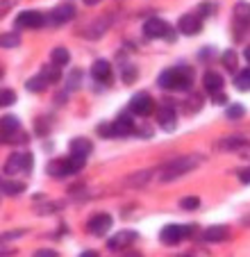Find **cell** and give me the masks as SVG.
<instances>
[{
  "instance_id": "obj_38",
  "label": "cell",
  "mask_w": 250,
  "mask_h": 257,
  "mask_svg": "<svg viewBox=\"0 0 250 257\" xmlns=\"http://www.w3.org/2000/svg\"><path fill=\"white\" fill-rule=\"evenodd\" d=\"M187 102H189V105H187V112H196L198 107L202 105V98H200V96H191Z\"/></svg>"
},
{
  "instance_id": "obj_21",
  "label": "cell",
  "mask_w": 250,
  "mask_h": 257,
  "mask_svg": "<svg viewBox=\"0 0 250 257\" xmlns=\"http://www.w3.org/2000/svg\"><path fill=\"white\" fill-rule=\"evenodd\" d=\"M48 78H46L44 73H39V75H34V78H30L28 80V91H37V93H41V91H46V87H48Z\"/></svg>"
},
{
  "instance_id": "obj_24",
  "label": "cell",
  "mask_w": 250,
  "mask_h": 257,
  "mask_svg": "<svg viewBox=\"0 0 250 257\" xmlns=\"http://www.w3.org/2000/svg\"><path fill=\"white\" fill-rule=\"evenodd\" d=\"M50 59H53V64H57V66H66L71 55H68V50L64 48V46H57V48H53V53H50Z\"/></svg>"
},
{
  "instance_id": "obj_27",
  "label": "cell",
  "mask_w": 250,
  "mask_h": 257,
  "mask_svg": "<svg viewBox=\"0 0 250 257\" xmlns=\"http://www.w3.org/2000/svg\"><path fill=\"white\" fill-rule=\"evenodd\" d=\"M0 46H3V48H19V46H21V37H19V32L3 34V37H0Z\"/></svg>"
},
{
  "instance_id": "obj_1",
  "label": "cell",
  "mask_w": 250,
  "mask_h": 257,
  "mask_svg": "<svg viewBox=\"0 0 250 257\" xmlns=\"http://www.w3.org/2000/svg\"><path fill=\"white\" fill-rule=\"evenodd\" d=\"M157 84L162 89H189L193 84V71L189 66H173L169 71H164L157 78Z\"/></svg>"
},
{
  "instance_id": "obj_17",
  "label": "cell",
  "mask_w": 250,
  "mask_h": 257,
  "mask_svg": "<svg viewBox=\"0 0 250 257\" xmlns=\"http://www.w3.org/2000/svg\"><path fill=\"white\" fill-rule=\"evenodd\" d=\"M202 84H205L207 91H223V75H218L216 71H207L205 78H202Z\"/></svg>"
},
{
  "instance_id": "obj_34",
  "label": "cell",
  "mask_w": 250,
  "mask_h": 257,
  "mask_svg": "<svg viewBox=\"0 0 250 257\" xmlns=\"http://www.w3.org/2000/svg\"><path fill=\"white\" fill-rule=\"evenodd\" d=\"M16 100V93L12 91V89H3V91H0V105H12V102Z\"/></svg>"
},
{
  "instance_id": "obj_35",
  "label": "cell",
  "mask_w": 250,
  "mask_h": 257,
  "mask_svg": "<svg viewBox=\"0 0 250 257\" xmlns=\"http://www.w3.org/2000/svg\"><path fill=\"white\" fill-rule=\"evenodd\" d=\"M180 207H182V209H196V207H200V198H196V196H189V198H182Z\"/></svg>"
},
{
  "instance_id": "obj_12",
  "label": "cell",
  "mask_w": 250,
  "mask_h": 257,
  "mask_svg": "<svg viewBox=\"0 0 250 257\" xmlns=\"http://www.w3.org/2000/svg\"><path fill=\"white\" fill-rule=\"evenodd\" d=\"M91 78L98 80V82H111V66L105 59H98L91 66Z\"/></svg>"
},
{
  "instance_id": "obj_18",
  "label": "cell",
  "mask_w": 250,
  "mask_h": 257,
  "mask_svg": "<svg viewBox=\"0 0 250 257\" xmlns=\"http://www.w3.org/2000/svg\"><path fill=\"white\" fill-rule=\"evenodd\" d=\"M227 228L225 225H212V228H207L205 232H202V239L205 241H223V239H227Z\"/></svg>"
},
{
  "instance_id": "obj_23",
  "label": "cell",
  "mask_w": 250,
  "mask_h": 257,
  "mask_svg": "<svg viewBox=\"0 0 250 257\" xmlns=\"http://www.w3.org/2000/svg\"><path fill=\"white\" fill-rule=\"evenodd\" d=\"M3 191L7 196H19L25 191V182H19V180H5L3 182Z\"/></svg>"
},
{
  "instance_id": "obj_14",
  "label": "cell",
  "mask_w": 250,
  "mask_h": 257,
  "mask_svg": "<svg viewBox=\"0 0 250 257\" xmlns=\"http://www.w3.org/2000/svg\"><path fill=\"white\" fill-rule=\"evenodd\" d=\"M135 239H137L135 230H123V232L114 234V237L109 239V248H114V250H118V248H128V243H132Z\"/></svg>"
},
{
  "instance_id": "obj_13",
  "label": "cell",
  "mask_w": 250,
  "mask_h": 257,
  "mask_svg": "<svg viewBox=\"0 0 250 257\" xmlns=\"http://www.w3.org/2000/svg\"><path fill=\"white\" fill-rule=\"evenodd\" d=\"M46 173L50 175V178H66V175H71V171H68L66 166V160H50L48 164H46Z\"/></svg>"
},
{
  "instance_id": "obj_25",
  "label": "cell",
  "mask_w": 250,
  "mask_h": 257,
  "mask_svg": "<svg viewBox=\"0 0 250 257\" xmlns=\"http://www.w3.org/2000/svg\"><path fill=\"white\" fill-rule=\"evenodd\" d=\"M150 175H153V171H139V173L130 175V178L125 180V185H130V187H141V185H146V182L150 180Z\"/></svg>"
},
{
  "instance_id": "obj_4",
  "label": "cell",
  "mask_w": 250,
  "mask_h": 257,
  "mask_svg": "<svg viewBox=\"0 0 250 257\" xmlns=\"http://www.w3.org/2000/svg\"><path fill=\"white\" fill-rule=\"evenodd\" d=\"M14 25H16V30H37V28H41V25H46V19H44V14L37 10H25L16 16Z\"/></svg>"
},
{
  "instance_id": "obj_16",
  "label": "cell",
  "mask_w": 250,
  "mask_h": 257,
  "mask_svg": "<svg viewBox=\"0 0 250 257\" xmlns=\"http://www.w3.org/2000/svg\"><path fill=\"white\" fill-rule=\"evenodd\" d=\"M234 25H239L241 30L250 25V5L248 3H236L234 5Z\"/></svg>"
},
{
  "instance_id": "obj_44",
  "label": "cell",
  "mask_w": 250,
  "mask_h": 257,
  "mask_svg": "<svg viewBox=\"0 0 250 257\" xmlns=\"http://www.w3.org/2000/svg\"><path fill=\"white\" fill-rule=\"evenodd\" d=\"M96 3H100V0H84V5H96Z\"/></svg>"
},
{
  "instance_id": "obj_29",
  "label": "cell",
  "mask_w": 250,
  "mask_h": 257,
  "mask_svg": "<svg viewBox=\"0 0 250 257\" xmlns=\"http://www.w3.org/2000/svg\"><path fill=\"white\" fill-rule=\"evenodd\" d=\"M3 135H5L7 144H28V135L21 132V127L19 130H14V132H3Z\"/></svg>"
},
{
  "instance_id": "obj_2",
  "label": "cell",
  "mask_w": 250,
  "mask_h": 257,
  "mask_svg": "<svg viewBox=\"0 0 250 257\" xmlns=\"http://www.w3.org/2000/svg\"><path fill=\"white\" fill-rule=\"evenodd\" d=\"M200 166V155H184V157H175L169 164L162 166V182H173L180 175H187L189 171L198 169Z\"/></svg>"
},
{
  "instance_id": "obj_28",
  "label": "cell",
  "mask_w": 250,
  "mask_h": 257,
  "mask_svg": "<svg viewBox=\"0 0 250 257\" xmlns=\"http://www.w3.org/2000/svg\"><path fill=\"white\" fill-rule=\"evenodd\" d=\"M41 73H44L46 78H48L50 84H57L59 78H62V73H59V66H57V64H53V66H44V68H41Z\"/></svg>"
},
{
  "instance_id": "obj_36",
  "label": "cell",
  "mask_w": 250,
  "mask_h": 257,
  "mask_svg": "<svg viewBox=\"0 0 250 257\" xmlns=\"http://www.w3.org/2000/svg\"><path fill=\"white\" fill-rule=\"evenodd\" d=\"M245 114V109L241 105H232V107H227V118H241Z\"/></svg>"
},
{
  "instance_id": "obj_42",
  "label": "cell",
  "mask_w": 250,
  "mask_h": 257,
  "mask_svg": "<svg viewBox=\"0 0 250 257\" xmlns=\"http://www.w3.org/2000/svg\"><path fill=\"white\" fill-rule=\"evenodd\" d=\"M34 255H37V257H55L57 252H55V250H37Z\"/></svg>"
},
{
  "instance_id": "obj_15",
  "label": "cell",
  "mask_w": 250,
  "mask_h": 257,
  "mask_svg": "<svg viewBox=\"0 0 250 257\" xmlns=\"http://www.w3.org/2000/svg\"><path fill=\"white\" fill-rule=\"evenodd\" d=\"M111 123H114V139L116 137H128L135 132V121H132L130 116H118Z\"/></svg>"
},
{
  "instance_id": "obj_9",
  "label": "cell",
  "mask_w": 250,
  "mask_h": 257,
  "mask_svg": "<svg viewBox=\"0 0 250 257\" xmlns=\"http://www.w3.org/2000/svg\"><path fill=\"white\" fill-rule=\"evenodd\" d=\"M169 23L166 21H162V19H148L144 23V34L148 37V39H159V37H166L169 34ZM171 37V34H169ZM173 39V37H171Z\"/></svg>"
},
{
  "instance_id": "obj_45",
  "label": "cell",
  "mask_w": 250,
  "mask_h": 257,
  "mask_svg": "<svg viewBox=\"0 0 250 257\" xmlns=\"http://www.w3.org/2000/svg\"><path fill=\"white\" fill-rule=\"evenodd\" d=\"M245 59H248V64H250V46L245 48Z\"/></svg>"
},
{
  "instance_id": "obj_3",
  "label": "cell",
  "mask_w": 250,
  "mask_h": 257,
  "mask_svg": "<svg viewBox=\"0 0 250 257\" xmlns=\"http://www.w3.org/2000/svg\"><path fill=\"white\" fill-rule=\"evenodd\" d=\"M32 171V155L30 153H14L5 164L7 175H19V173H30Z\"/></svg>"
},
{
  "instance_id": "obj_41",
  "label": "cell",
  "mask_w": 250,
  "mask_h": 257,
  "mask_svg": "<svg viewBox=\"0 0 250 257\" xmlns=\"http://www.w3.org/2000/svg\"><path fill=\"white\" fill-rule=\"evenodd\" d=\"M239 178H241V182H243V185H250V169H243V171H241Z\"/></svg>"
},
{
  "instance_id": "obj_11",
  "label": "cell",
  "mask_w": 250,
  "mask_h": 257,
  "mask_svg": "<svg viewBox=\"0 0 250 257\" xmlns=\"http://www.w3.org/2000/svg\"><path fill=\"white\" fill-rule=\"evenodd\" d=\"M73 16H75V7H73L71 3H64V5H59L57 10H53V14H50V19H46V23L62 25V23H66V21H71Z\"/></svg>"
},
{
  "instance_id": "obj_31",
  "label": "cell",
  "mask_w": 250,
  "mask_h": 257,
  "mask_svg": "<svg viewBox=\"0 0 250 257\" xmlns=\"http://www.w3.org/2000/svg\"><path fill=\"white\" fill-rule=\"evenodd\" d=\"M21 127V121L16 116H3V132H14Z\"/></svg>"
},
{
  "instance_id": "obj_8",
  "label": "cell",
  "mask_w": 250,
  "mask_h": 257,
  "mask_svg": "<svg viewBox=\"0 0 250 257\" xmlns=\"http://www.w3.org/2000/svg\"><path fill=\"white\" fill-rule=\"evenodd\" d=\"M87 228L93 237H105V234L111 230V216L109 214H96L93 218H89Z\"/></svg>"
},
{
  "instance_id": "obj_40",
  "label": "cell",
  "mask_w": 250,
  "mask_h": 257,
  "mask_svg": "<svg viewBox=\"0 0 250 257\" xmlns=\"http://www.w3.org/2000/svg\"><path fill=\"white\" fill-rule=\"evenodd\" d=\"M236 153H239V157H243V160H250V144L245 141V144H241L239 148H236Z\"/></svg>"
},
{
  "instance_id": "obj_39",
  "label": "cell",
  "mask_w": 250,
  "mask_h": 257,
  "mask_svg": "<svg viewBox=\"0 0 250 257\" xmlns=\"http://www.w3.org/2000/svg\"><path fill=\"white\" fill-rule=\"evenodd\" d=\"M212 102H214V105H225V102H227V96H225L223 91H214V93H212Z\"/></svg>"
},
{
  "instance_id": "obj_22",
  "label": "cell",
  "mask_w": 250,
  "mask_h": 257,
  "mask_svg": "<svg viewBox=\"0 0 250 257\" xmlns=\"http://www.w3.org/2000/svg\"><path fill=\"white\" fill-rule=\"evenodd\" d=\"M64 160H66V166H68V171H71V175L84 169V155H80V153H71V157H64Z\"/></svg>"
},
{
  "instance_id": "obj_33",
  "label": "cell",
  "mask_w": 250,
  "mask_h": 257,
  "mask_svg": "<svg viewBox=\"0 0 250 257\" xmlns=\"http://www.w3.org/2000/svg\"><path fill=\"white\" fill-rule=\"evenodd\" d=\"M137 75H139L137 66H125V68H123V82H125V84H132V82L137 80Z\"/></svg>"
},
{
  "instance_id": "obj_7",
  "label": "cell",
  "mask_w": 250,
  "mask_h": 257,
  "mask_svg": "<svg viewBox=\"0 0 250 257\" xmlns=\"http://www.w3.org/2000/svg\"><path fill=\"white\" fill-rule=\"evenodd\" d=\"M189 234H191V228L166 225V228H162V232H159V239H162L164 243H169V246H175V243H180L184 237H189Z\"/></svg>"
},
{
  "instance_id": "obj_6",
  "label": "cell",
  "mask_w": 250,
  "mask_h": 257,
  "mask_svg": "<svg viewBox=\"0 0 250 257\" xmlns=\"http://www.w3.org/2000/svg\"><path fill=\"white\" fill-rule=\"evenodd\" d=\"M164 102H166V105L159 109L157 121H159V125H162L164 132H173L175 127H178V114H175L173 105H171L173 100H164Z\"/></svg>"
},
{
  "instance_id": "obj_32",
  "label": "cell",
  "mask_w": 250,
  "mask_h": 257,
  "mask_svg": "<svg viewBox=\"0 0 250 257\" xmlns=\"http://www.w3.org/2000/svg\"><path fill=\"white\" fill-rule=\"evenodd\" d=\"M241 144H245L243 137H230V139H225V141L221 144V148H225V151H234V153H236V148H239Z\"/></svg>"
},
{
  "instance_id": "obj_20",
  "label": "cell",
  "mask_w": 250,
  "mask_h": 257,
  "mask_svg": "<svg viewBox=\"0 0 250 257\" xmlns=\"http://www.w3.org/2000/svg\"><path fill=\"white\" fill-rule=\"evenodd\" d=\"M109 25V21L107 19H100V21H96V23H91L87 28V32H84V37H89V39H98V37H102L105 34V28Z\"/></svg>"
},
{
  "instance_id": "obj_10",
  "label": "cell",
  "mask_w": 250,
  "mask_h": 257,
  "mask_svg": "<svg viewBox=\"0 0 250 257\" xmlns=\"http://www.w3.org/2000/svg\"><path fill=\"white\" fill-rule=\"evenodd\" d=\"M202 28V19L200 14H184L182 19L178 21V30L182 34H187V37H193V34H198Z\"/></svg>"
},
{
  "instance_id": "obj_5",
  "label": "cell",
  "mask_w": 250,
  "mask_h": 257,
  "mask_svg": "<svg viewBox=\"0 0 250 257\" xmlns=\"http://www.w3.org/2000/svg\"><path fill=\"white\" fill-rule=\"evenodd\" d=\"M130 109L137 114V116H148L150 112L155 109V102H153V96L146 91H139L132 96L130 100Z\"/></svg>"
},
{
  "instance_id": "obj_26",
  "label": "cell",
  "mask_w": 250,
  "mask_h": 257,
  "mask_svg": "<svg viewBox=\"0 0 250 257\" xmlns=\"http://www.w3.org/2000/svg\"><path fill=\"white\" fill-rule=\"evenodd\" d=\"M234 87L239 89V91H250V66L234 78Z\"/></svg>"
},
{
  "instance_id": "obj_37",
  "label": "cell",
  "mask_w": 250,
  "mask_h": 257,
  "mask_svg": "<svg viewBox=\"0 0 250 257\" xmlns=\"http://www.w3.org/2000/svg\"><path fill=\"white\" fill-rule=\"evenodd\" d=\"M80 78H82V73L80 71H73L71 75H68V89H77V87H80Z\"/></svg>"
},
{
  "instance_id": "obj_19",
  "label": "cell",
  "mask_w": 250,
  "mask_h": 257,
  "mask_svg": "<svg viewBox=\"0 0 250 257\" xmlns=\"http://www.w3.org/2000/svg\"><path fill=\"white\" fill-rule=\"evenodd\" d=\"M68 148H71V153H80V155H89V153L93 151V144L89 139H84V137H75V139L68 144Z\"/></svg>"
},
{
  "instance_id": "obj_30",
  "label": "cell",
  "mask_w": 250,
  "mask_h": 257,
  "mask_svg": "<svg viewBox=\"0 0 250 257\" xmlns=\"http://www.w3.org/2000/svg\"><path fill=\"white\" fill-rule=\"evenodd\" d=\"M223 64H225L227 71H236V64H239L236 50H225V55H223Z\"/></svg>"
},
{
  "instance_id": "obj_43",
  "label": "cell",
  "mask_w": 250,
  "mask_h": 257,
  "mask_svg": "<svg viewBox=\"0 0 250 257\" xmlns=\"http://www.w3.org/2000/svg\"><path fill=\"white\" fill-rule=\"evenodd\" d=\"M139 135H141V137H153V130L146 125V127H141V130H139Z\"/></svg>"
}]
</instances>
